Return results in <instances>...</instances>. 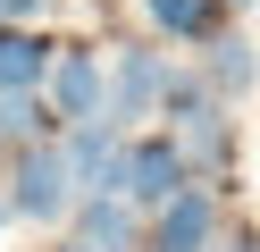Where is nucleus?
Returning <instances> with one entry per match:
<instances>
[{"instance_id":"obj_1","label":"nucleus","mask_w":260,"mask_h":252,"mask_svg":"<svg viewBox=\"0 0 260 252\" xmlns=\"http://www.w3.org/2000/svg\"><path fill=\"white\" fill-rule=\"evenodd\" d=\"M185 185H193V168H185V151H176L168 134H143V143L118 151V202H135V210H159V202H176Z\"/></svg>"},{"instance_id":"obj_2","label":"nucleus","mask_w":260,"mask_h":252,"mask_svg":"<svg viewBox=\"0 0 260 252\" xmlns=\"http://www.w3.org/2000/svg\"><path fill=\"white\" fill-rule=\"evenodd\" d=\"M68 202H76V185H68L59 143H25V151H17V168H9V210L34 218V227H51Z\"/></svg>"},{"instance_id":"obj_3","label":"nucleus","mask_w":260,"mask_h":252,"mask_svg":"<svg viewBox=\"0 0 260 252\" xmlns=\"http://www.w3.org/2000/svg\"><path fill=\"white\" fill-rule=\"evenodd\" d=\"M118 126L109 118H84V126H68V143H59V160H68V185L76 193H118Z\"/></svg>"},{"instance_id":"obj_4","label":"nucleus","mask_w":260,"mask_h":252,"mask_svg":"<svg viewBox=\"0 0 260 252\" xmlns=\"http://www.w3.org/2000/svg\"><path fill=\"white\" fill-rule=\"evenodd\" d=\"M210 235H218V202L202 185H185L176 202L151 210V252H210Z\"/></svg>"},{"instance_id":"obj_5","label":"nucleus","mask_w":260,"mask_h":252,"mask_svg":"<svg viewBox=\"0 0 260 252\" xmlns=\"http://www.w3.org/2000/svg\"><path fill=\"white\" fill-rule=\"evenodd\" d=\"M42 84H51V101H59V118H68V126L101 118V59H92V50H59Z\"/></svg>"},{"instance_id":"obj_6","label":"nucleus","mask_w":260,"mask_h":252,"mask_svg":"<svg viewBox=\"0 0 260 252\" xmlns=\"http://www.w3.org/2000/svg\"><path fill=\"white\" fill-rule=\"evenodd\" d=\"M159 84H168V67H159L151 50H126V59H118V76H109V93H101V118H109V126L143 118V109L159 101Z\"/></svg>"},{"instance_id":"obj_7","label":"nucleus","mask_w":260,"mask_h":252,"mask_svg":"<svg viewBox=\"0 0 260 252\" xmlns=\"http://www.w3.org/2000/svg\"><path fill=\"white\" fill-rule=\"evenodd\" d=\"M135 202L118 193H84V210H76V252H135Z\"/></svg>"},{"instance_id":"obj_8","label":"nucleus","mask_w":260,"mask_h":252,"mask_svg":"<svg viewBox=\"0 0 260 252\" xmlns=\"http://www.w3.org/2000/svg\"><path fill=\"white\" fill-rule=\"evenodd\" d=\"M51 76V42H34L25 25H0V93H34Z\"/></svg>"},{"instance_id":"obj_9","label":"nucleus","mask_w":260,"mask_h":252,"mask_svg":"<svg viewBox=\"0 0 260 252\" xmlns=\"http://www.w3.org/2000/svg\"><path fill=\"white\" fill-rule=\"evenodd\" d=\"M151 9V25L159 34H185V42H202L210 34V17H218V0H143Z\"/></svg>"},{"instance_id":"obj_10","label":"nucleus","mask_w":260,"mask_h":252,"mask_svg":"<svg viewBox=\"0 0 260 252\" xmlns=\"http://www.w3.org/2000/svg\"><path fill=\"white\" fill-rule=\"evenodd\" d=\"M42 126H51V118H42V101H34V93H0V134L42 143Z\"/></svg>"},{"instance_id":"obj_11","label":"nucleus","mask_w":260,"mask_h":252,"mask_svg":"<svg viewBox=\"0 0 260 252\" xmlns=\"http://www.w3.org/2000/svg\"><path fill=\"white\" fill-rule=\"evenodd\" d=\"M210 76H218L226 93H235V84H252V42H218V50H210Z\"/></svg>"},{"instance_id":"obj_12","label":"nucleus","mask_w":260,"mask_h":252,"mask_svg":"<svg viewBox=\"0 0 260 252\" xmlns=\"http://www.w3.org/2000/svg\"><path fill=\"white\" fill-rule=\"evenodd\" d=\"M42 0H0V25H17V17H34Z\"/></svg>"},{"instance_id":"obj_13","label":"nucleus","mask_w":260,"mask_h":252,"mask_svg":"<svg viewBox=\"0 0 260 252\" xmlns=\"http://www.w3.org/2000/svg\"><path fill=\"white\" fill-rule=\"evenodd\" d=\"M226 252H260V244H252V235H243V244H226Z\"/></svg>"},{"instance_id":"obj_14","label":"nucleus","mask_w":260,"mask_h":252,"mask_svg":"<svg viewBox=\"0 0 260 252\" xmlns=\"http://www.w3.org/2000/svg\"><path fill=\"white\" fill-rule=\"evenodd\" d=\"M0 218H9V202H0Z\"/></svg>"},{"instance_id":"obj_15","label":"nucleus","mask_w":260,"mask_h":252,"mask_svg":"<svg viewBox=\"0 0 260 252\" xmlns=\"http://www.w3.org/2000/svg\"><path fill=\"white\" fill-rule=\"evenodd\" d=\"M235 9H252V0H235Z\"/></svg>"}]
</instances>
